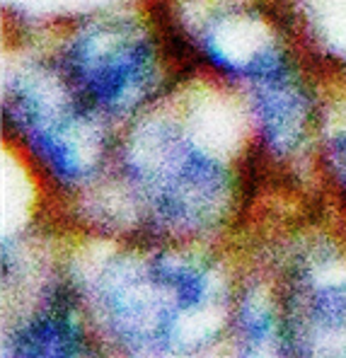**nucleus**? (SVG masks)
<instances>
[{"label":"nucleus","mask_w":346,"mask_h":358,"mask_svg":"<svg viewBox=\"0 0 346 358\" xmlns=\"http://www.w3.org/2000/svg\"><path fill=\"white\" fill-rule=\"evenodd\" d=\"M259 83V119L261 129H264L266 138L276 145V148H288L296 143L298 134L303 129V102L298 92H293L286 85L283 78V66L276 71L266 73V76L257 78Z\"/></svg>","instance_id":"f03ea898"},{"label":"nucleus","mask_w":346,"mask_h":358,"mask_svg":"<svg viewBox=\"0 0 346 358\" xmlns=\"http://www.w3.org/2000/svg\"><path fill=\"white\" fill-rule=\"evenodd\" d=\"M243 329L250 339H261V336L266 334V329H269V320L261 313H250V310H245Z\"/></svg>","instance_id":"39448f33"},{"label":"nucleus","mask_w":346,"mask_h":358,"mask_svg":"<svg viewBox=\"0 0 346 358\" xmlns=\"http://www.w3.org/2000/svg\"><path fill=\"white\" fill-rule=\"evenodd\" d=\"M334 162H337V172H339V179H342V184L346 187V134L339 136L337 141H334Z\"/></svg>","instance_id":"423d86ee"},{"label":"nucleus","mask_w":346,"mask_h":358,"mask_svg":"<svg viewBox=\"0 0 346 358\" xmlns=\"http://www.w3.org/2000/svg\"><path fill=\"white\" fill-rule=\"evenodd\" d=\"M68 71L85 102L117 107L148 80L150 51L143 41H119L102 49L94 39H85L71 49Z\"/></svg>","instance_id":"f257e3e1"},{"label":"nucleus","mask_w":346,"mask_h":358,"mask_svg":"<svg viewBox=\"0 0 346 358\" xmlns=\"http://www.w3.org/2000/svg\"><path fill=\"white\" fill-rule=\"evenodd\" d=\"M13 114L17 121L20 131L27 136V143L34 148L36 155L51 167L59 177L63 179H73L78 175V162L73 157V152L68 150V145L61 141V136L54 129L44 126V121L36 114V104L34 99L22 97L13 104Z\"/></svg>","instance_id":"7ed1b4c3"},{"label":"nucleus","mask_w":346,"mask_h":358,"mask_svg":"<svg viewBox=\"0 0 346 358\" xmlns=\"http://www.w3.org/2000/svg\"><path fill=\"white\" fill-rule=\"evenodd\" d=\"M80 349L78 331L66 317H41L20 331L15 339V354L20 356H68Z\"/></svg>","instance_id":"20e7f679"}]
</instances>
